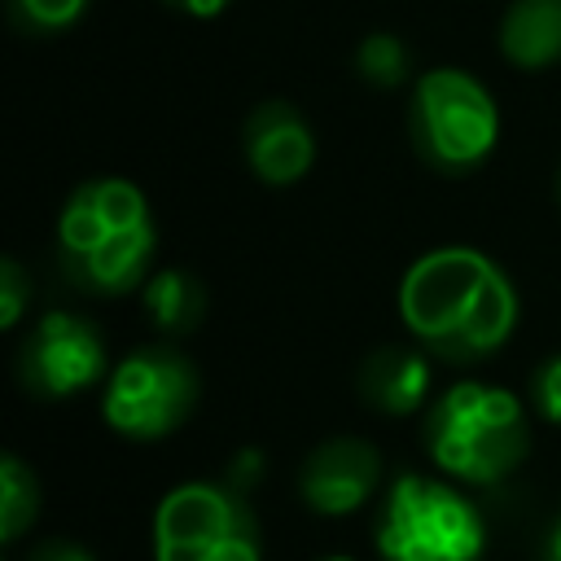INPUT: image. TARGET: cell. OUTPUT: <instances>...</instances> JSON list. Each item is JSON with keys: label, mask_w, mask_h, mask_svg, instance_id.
Returning <instances> with one entry per match:
<instances>
[{"label": "cell", "mask_w": 561, "mask_h": 561, "mask_svg": "<svg viewBox=\"0 0 561 561\" xmlns=\"http://www.w3.org/2000/svg\"><path fill=\"white\" fill-rule=\"evenodd\" d=\"M399 320L430 355L478 364L513 337L517 289L491 254L473 245H438L403 272Z\"/></svg>", "instance_id": "6da1fadb"}, {"label": "cell", "mask_w": 561, "mask_h": 561, "mask_svg": "<svg viewBox=\"0 0 561 561\" xmlns=\"http://www.w3.org/2000/svg\"><path fill=\"white\" fill-rule=\"evenodd\" d=\"M158 228L131 180L101 175L79 184L57 215V263L75 289L123 298L149 280Z\"/></svg>", "instance_id": "7a4b0ae2"}, {"label": "cell", "mask_w": 561, "mask_h": 561, "mask_svg": "<svg viewBox=\"0 0 561 561\" xmlns=\"http://www.w3.org/2000/svg\"><path fill=\"white\" fill-rule=\"evenodd\" d=\"M425 451L460 486L504 482L530 451V421L513 390L465 377L447 386L421 421Z\"/></svg>", "instance_id": "3957f363"}, {"label": "cell", "mask_w": 561, "mask_h": 561, "mask_svg": "<svg viewBox=\"0 0 561 561\" xmlns=\"http://www.w3.org/2000/svg\"><path fill=\"white\" fill-rule=\"evenodd\" d=\"M381 561H482L486 522L460 482L430 473H399L377 508Z\"/></svg>", "instance_id": "277c9868"}, {"label": "cell", "mask_w": 561, "mask_h": 561, "mask_svg": "<svg viewBox=\"0 0 561 561\" xmlns=\"http://www.w3.org/2000/svg\"><path fill=\"white\" fill-rule=\"evenodd\" d=\"M408 131L421 162L460 175L491 158L500 140V105L469 70L434 66L412 83Z\"/></svg>", "instance_id": "5b68a950"}, {"label": "cell", "mask_w": 561, "mask_h": 561, "mask_svg": "<svg viewBox=\"0 0 561 561\" xmlns=\"http://www.w3.org/2000/svg\"><path fill=\"white\" fill-rule=\"evenodd\" d=\"M153 561H263V535L228 482H180L153 513Z\"/></svg>", "instance_id": "8992f818"}, {"label": "cell", "mask_w": 561, "mask_h": 561, "mask_svg": "<svg viewBox=\"0 0 561 561\" xmlns=\"http://www.w3.org/2000/svg\"><path fill=\"white\" fill-rule=\"evenodd\" d=\"M197 390H202V381L180 351L140 346L110 368L105 394H101V416L123 438L158 443L188 421Z\"/></svg>", "instance_id": "52a82bcc"}, {"label": "cell", "mask_w": 561, "mask_h": 561, "mask_svg": "<svg viewBox=\"0 0 561 561\" xmlns=\"http://www.w3.org/2000/svg\"><path fill=\"white\" fill-rule=\"evenodd\" d=\"M18 377L39 399H70L83 394L105 377V337L79 311H44L35 329L22 337Z\"/></svg>", "instance_id": "ba28073f"}, {"label": "cell", "mask_w": 561, "mask_h": 561, "mask_svg": "<svg viewBox=\"0 0 561 561\" xmlns=\"http://www.w3.org/2000/svg\"><path fill=\"white\" fill-rule=\"evenodd\" d=\"M381 486V451L364 438H324L298 469V495L320 517L364 508Z\"/></svg>", "instance_id": "9c48e42d"}, {"label": "cell", "mask_w": 561, "mask_h": 561, "mask_svg": "<svg viewBox=\"0 0 561 561\" xmlns=\"http://www.w3.org/2000/svg\"><path fill=\"white\" fill-rule=\"evenodd\" d=\"M241 153L263 184H298L316 162V131L289 101H263L241 127Z\"/></svg>", "instance_id": "30bf717a"}, {"label": "cell", "mask_w": 561, "mask_h": 561, "mask_svg": "<svg viewBox=\"0 0 561 561\" xmlns=\"http://www.w3.org/2000/svg\"><path fill=\"white\" fill-rule=\"evenodd\" d=\"M359 394L373 412L386 416H412L430 394V364L416 351L403 346H377L359 364Z\"/></svg>", "instance_id": "8fae6325"}, {"label": "cell", "mask_w": 561, "mask_h": 561, "mask_svg": "<svg viewBox=\"0 0 561 561\" xmlns=\"http://www.w3.org/2000/svg\"><path fill=\"white\" fill-rule=\"evenodd\" d=\"M500 53L517 70H548L561 61V0H513L500 18Z\"/></svg>", "instance_id": "7c38bea8"}, {"label": "cell", "mask_w": 561, "mask_h": 561, "mask_svg": "<svg viewBox=\"0 0 561 561\" xmlns=\"http://www.w3.org/2000/svg\"><path fill=\"white\" fill-rule=\"evenodd\" d=\"M140 307H145V316H149L153 329H162V333H188L206 316V289L184 267H158L140 285Z\"/></svg>", "instance_id": "4fadbf2b"}, {"label": "cell", "mask_w": 561, "mask_h": 561, "mask_svg": "<svg viewBox=\"0 0 561 561\" xmlns=\"http://www.w3.org/2000/svg\"><path fill=\"white\" fill-rule=\"evenodd\" d=\"M39 517V482L18 456H0V539L18 543Z\"/></svg>", "instance_id": "5bb4252c"}, {"label": "cell", "mask_w": 561, "mask_h": 561, "mask_svg": "<svg viewBox=\"0 0 561 561\" xmlns=\"http://www.w3.org/2000/svg\"><path fill=\"white\" fill-rule=\"evenodd\" d=\"M355 70H359L364 83L390 92V88H403V83L412 79V53H408V44H403L399 35L373 31V35H364L359 48H355Z\"/></svg>", "instance_id": "9a60e30c"}, {"label": "cell", "mask_w": 561, "mask_h": 561, "mask_svg": "<svg viewBox=\"0 0 561 561\" xmlns=\"http://www.w3.org/2000/svg\"><path fill=\"white\" fill-rule=\"evenodd\" d=\"M88 9H92V0H9V18L35 35L70 31Z\"/></svg>", "instance_id": "2e32d148"}, {"label": "cell", "mask_w": 561, "mask_h": 561, "mask_svg": "<svg viewBox=\"0 0 561 561\" xmlns=\"http://www.w3.org/2000/svg\"><path fill=\"white\" fill-rule=\"evenodd\" d=\"M26 302H31L26 267L18 259H0V324L4 329H18L22 316H26Z\"/></svg>", "instance_id": "e0dca14e"}, {"label": "cell", "mask_w": 561, "mask_h": 561, "mask_svg": "<svg viewBox=\"0 0 561 561\" xmlns=\"http://www.w3.org/2000/svg\"><path fill=\"white\" fill-rule=\"evenodd\" d=\"M530 403L543 421L561 425V355H548L535 373H530Z\"/></svg>", "instance_id": "ac0fdd59"}, {"label": "cell", "mask_w": 561, "mask_h": 561, "mask_svg": "<svg viewBox=\"0 0 561 561\" xmlns=\"http://www.w3.org/2000/svg\"><path fill=\"white\" fill-rule=\"evenodd\" d=\"M26 561H96V557L75 539H44L26 552Z\"/></svg>", "instance_id": "d6986e66"}, {"label": "cell", "mask_w": 561, "mask_h": 561, "mask_svg": "<svg viewBox=\"0 0 561 561\" xmlns=\"http://www.w3.org/2000/svg\"><path fill=\"white\" fill-rule=\"evenodd\" d=\"M259 469H263V456H259L254 447H250V451H237L232 465H228V486L245 495V491L259 482Z\"/></svg>", "instance_id": "ffe728a7"}, {"label": "cell", "mask_w": 561, "mask_h": 561, "mask_svg": "<svg viewBox=\"0 0 561 561\" xmlns=\"http://www.w3.org/2000/svg\"><path fill=\"white\" fill-rule=\"evenodd\" d=\"M162 4H171V9H180L188 18H219L232 0H162Z\"/></svg>", "instance_id": "44dd1931"}, {"label": "cell", "mask_w": 561, "mask_h": 561, "mask_svg": "<svg viewBox=\"0 0 561 561\" xmlns=\"http://www.w3.org/2000/svg\"><path fill=\"white\" fill-rule=\"evenodd\" d=\"M543 561H561V517L552 522V530L543 539Z\"/></svg>", "instance_id": "7402d4cb"}, {"label": "cell", "mask_w": 561, "mask_h": 561, "mask_svg": "<svg viewBox=\"0 0 561 561\" xmlns=\"http://www.w3.org/2000/svg\"><path fill=\"white\" fill-rule=\"evenodd\" d=\"M320 561H355V557H320Z\"/></svg>", "instance_id": "603a6c76"}, {"label": "cell", "mask_w": 561, "mask_h": 561, "mask_svg": "<svg viewBox=\"0 0 561 561\" xmlns=\"http://www.w3.org/2000/svg\"><path fill=\"white\" fill-rule=\"evenodd\" d=\"M557 202H561V171H557Z\"/></svg>", "instance_id": "cb8c5ba5"}]
</instances>
